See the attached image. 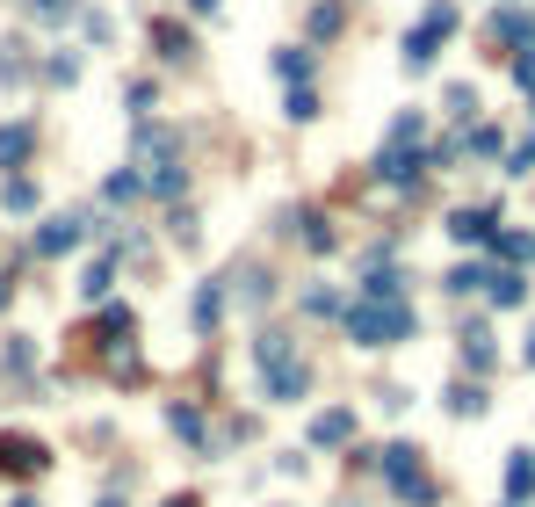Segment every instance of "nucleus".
Returning a JSON list of instances; mask_svg holds the SVG:
<instances>
[{
	"mask_svg": "<svg viewBox=\"0 0 535 507\" xmlns=\"http://www.w3.org/2000/svg\"><path fill=\"white\" fill-rule=\"evenodd\" d=\"M485 290H492V305H521V297H528V290H521V276H492Z\"/></svg>",
	"mask_w": 535,
	"mask_h": 507,
	"instance_id": "13",
	"label": "nucleus"
},
{
	"mask_svg": "<svg viewBox=\"0 0 535 507\" xmlns=\"http://www.w3.org/2000/svg\"><path fill=\"white\" fill-rule=\"evenodd\" d=\"M29 153V124H15V131H0V167H15Z\"/></svg>",
	"mask_w": 535,
	"mask_h": 507,
	"instance_id": "11",
	"label": "nucleus"
},
{
	"mask_svg": "<svg viewBox=\"0 0 535 507\" xmlns=\"http://www.w3.org/2000/svg\"><path fill=\"white\" fill-rule=\"evenodd\" d=\"M449 232H456V240H492V211H456Z\"/></svg>",
	"mask_w": 535,
	"mask_h": 507,
	"instance_id": "9",
	"label": "nucleus"
},
{
	"mask_svg": "<svg viewBox=\"0 0 535 507\" xmlns=\"http://www.w3.org/2000/svg\"><path fill=\"white\" fill-rule=\"evenodd\" d=\"M449 29H456V8H427L420 37H405V66H427V58H434V44H442Z\"/></svg>",
	"mask_w": 535,
	"mask_h": 507,
	"instance_id": "4",
	"label": "nucleus"
},
{
	"mask_svg": "<svg viewBox=\"0 0 535 507\" xmlns=\"http://www.w3.org/2000/svg\"><path fill=\"white\" fill-rule=\"evenodd\" d=\"M102 507H116V500H102Z\"/></svg>",
	"mask_w": 535,
	"mask_h": 507,
	"instance_id": "20",
	"label": "nucleus"
},
{
	"mask_svg": "<svg viewBox=\"0 0 535 507\" xmlns=\"http://www.w3.org/2000/svg\"><path fill=\"white\" fill-rule=\"evenodd\" d=\"M449 413H485V392H478V384H456V392H449Z\"/></svg>",
	"mask_w": 535,
	"mask_h": 507,
	"instance_id": "14",
	"label": "nucleus"
},
{
	"mask_svg": "<svg viewBox=\"0 0 535 507\" xmlns=\"http://www.w3.org/2000/svg\"><path fill=\"white\" fill-rule=\"evenodd\" d=\"M15 507H37V500H15Z\"/></svg>",
	"mask_w": 535,
	"mask_h": 507,
	"instance_id": "19",
	"label": "nucleus"
},
{
	"mask_svg": "<svg viewBox=\"0 0 535 507\" xmlns=\"http://www.w3.org/2000/svg\"><path fill=\"white\" fill-rule=\"evenodd\" d=\"M391 486H398L405 500H434V479L420 471V457H413V450H391Z\"/></svg>",
	"mask_w": 535,
	"mask_h": 507,
	"instance_id": "5",
	"label": "nucleus"
},
{
	"mask_svg": "<svg viewBox=\"0 0 535 507\" xmlns=\"http://www.w3.org/2000/svg\"><path fill=\"white\" fill-rule=\"evenodd\" d=\"M80 232H87L80 218H51V225L37 232V254H66V247H80Z\"/></svg>",
	"mask_w": 535,
	"mask_h": 507,
	"instance_id": "7",
	"label": "nucleus"
},
{
	"mask_svg": "<svg viewBox=\"0 0 535 507\" xmlns=\"http://www.w3.org/2000/svg\"><path fill=\"white\" fill-rule=\"evenodd\" d=\"M109 276H116V261L102 254V261H94V268H87V276H80V290H87V297H102V290H109Z\"/></svg>",
	"mask_w": 535,
	"mask_h": 507,
	"instance_id": "12",
	"label": "nucleus"
},
{
	"mask_svg": "<svg viewBox=\"0 0 535 507\" xmlns=\"http://www.w3.org/2000/svg\"><path fill=\"white\" fill-rule=\"evenodd\" d=\"M507 493H514V500L535 493V457H514V464H507Z\"/></svg>",
	"mask_w": 535,
	"mask_h": 507,
	"instance_id": "10",
	"label": "nucleus"
},
{
	"mask_svg": "<svg viewBox=\"0 0 535 507\" xmlns=\"http://www.w3.org/2000/svg\"><path fill=\"white\" fill-rule=\"evenodd\" d=\"M8 211H37V182H8Z\"/></svg>",
	"mask_w": 535,
	"mask_h": 507,
	"instance_id": "15",
	"label": "nucleus"
},
{
	"mask_svg": "<svg viewBox=\"0 0 535 507\" xmlns=\"http://www.w3.org/2000/svg\"><path fill=\"white\" fill-rule=\"evenodd\" d=\"M463 363L470 370H492V334H485V326H463Z\"/></svg>",
	"mask_w": 535,
	"mask_h": 507,
	"instance_id": "8",
	"label": "nucleus"
},
{
	"mask_svg": "<svg viewBox=\"0 0 535 507\" xmlns=\"http://www.w3.org/2000/svg\"><path fill=\"white\" fill-rule=\"evenodd\" d=\"M167 507H203V500H196V493H174V500H167Z\"/></svg>",
	"mask_w": 535,
	"mask_h": 507,
	"instance_id": "18",
	"label": "nucleus"
},
{
	"mask_svg": "<svg viewBox=\"0 0 535 507\" xmlns=\"http://www.w3.org/2000/svg\"><path fill=\"white\" fill-rule=\"evenodd\" d=\"M160 51H167V58H181V51H188V29H174V22H160Z\"/></svg>",
	"mask_w": 535,
	"mask_h": 507,
	"instance_id": "16",
	"label": "nucleus"
},
{
	"mask_svg": "<svg viewBox=\"0 0 535 507\" xmlns=\"http://www.w3.org/2000/svg\"><path fill=\"white\" fill-rule=\"evenodd\" d=\"M348 435H355V413L348 406H333V413L311 421V442H319V450H333V442H348Z\"/></svg>",
	"mask_w": 535,
	"mask_h": 507,
	"instance_id": "6",
	"label": "nucleus"
},
{
	"mask_svg": "<svg viewBox=\"0 0 535 507\" xmlns=\"http://www.w3.org/2000/svg\"><path fill=\"white\" fill-rule=\"evenodd\" d=\"M188 8H196V15H217V8H225V0H188Z\"/></svg>",
	"mask_w": 535,
	"mask_h": 507,
	"instance_id": "17",
	"label": "nucleus"
},
{
	"mask_svg": "<svg viewBox=\"0 0 535 507\" xmlns=\"http://www.w3.org/2000/svg\"><path fill=\"white\" fill-rule=\"evenodd\" d=\"M261 370H268V392L275 399H304V363H290V348H282V334H261Z\"/></svg>",
	"mask_w": 535,
	"mask_h": 507,
	"instance_id": "2",
	"label": "nucleus"
},
{
	"mask_svg": "<svg viewBox=\"0 0 535 507\" xmlns=\"http://www.w3.org/2000/svg\"><path fill=\"white\" fill-rule=\"evenodd\" d=\"M51 464V450L37 435H0V471H15V479H37V471Z\"/></svg>",
	"mask_w": 535,
	"mask_h": 507,
	"instance_id": "3",
	"label": "nucleus"
},
{
	"mask_svg": "<svg viewBox=\"0 0 535 507\" xmlns=\"http://www.w3.org/2000/svg\"><path fill=\"white\" fill-rule=\"evenodd\" d=\"M348 334L362 341V348H391V341H405L413 334V305H384V297H362V305L348 312Z\"/></svg>",
	"mask_w": 535,
	"mask_h": 507,
	"instance_id": "1",
	"label": "nucleus"
}]
</instances>
